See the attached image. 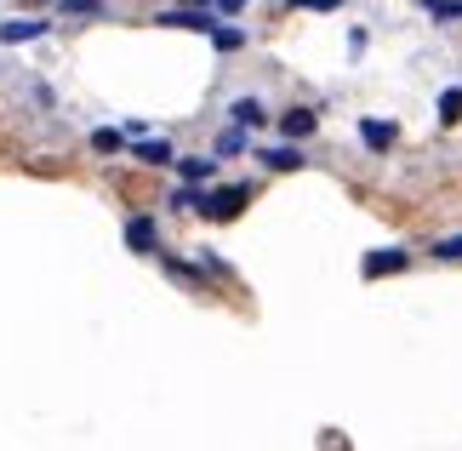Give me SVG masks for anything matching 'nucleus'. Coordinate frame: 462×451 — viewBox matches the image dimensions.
I'll use <instances>...</instances> for the list:
<instances>
[{
	"label": "nucleus",
	"mask_w": 462,
	"mask_h": 451,
	"mask_svg": "<svg viewBox=\"0 0 462 451\" xmlns=\"http://www.w3.org/2000/svg\"><path fill=\"white\" fill-rule=\"evenodd\" d=\"M154 23H166V29H194V34H211V29H217V17H211V12L200 6V12H160Z\"/></svg>",
	"instance_id": "3"
},
{
	"label": "nucleus",
	"mask_w": 462,
	"mask_h": 451,
	"mask_svg": "<svg viewBox=\"0 0 462 451\" xmlns=\"http://www.w3.org/2000/svg\"><path fill=\"white\" fill-rule=\"evenodd\" d=\"M400 268H405V251L400 246H377V251H365L360 275L365 280H383V275H400Z\"/></svg>",
	"instance_id": "2"
},
{
	"label": "nucleus",
	"mask_w": 462,
	"mask_h": 451,
	"mask_svg": "<svg viewBox=\"0 0 462 451\" xmlns=\"http://www.w3.org/2000/svg\"><path fill=\"white\" fill-rule=\"evenodd\" d=\"M97 0H63V12H92Z\"/></svg>",
	"instance_id": "17"
},
{
	"label": "nucleus",
	"mask_w": 462,
	"mask_h": 451,
	"mask_svg": "<svg viewBox=\"0 0 462 451\" xmlns=\"http://www.w3.org/2000/svg\"><path fill=\"white\" fill-rule=\"evenodd\" d=\"M92 149L97 155H120V149H126V137H120L115 126H103V132H92Z\"/></svg>",
	"instance_id": "12"
},
{
	"label": "nucleus",
	"mask_w": 462,
	"mask_h": 451,
	"mask_svg": "<svg viewBox=\"0 0 462 451\" xmlns=\"http://www.w3.org/2000/svg\"><path fill=\"white\" fill-rule=\"evenodd\" d=\"M439 120H462V86H451V92H439Z\"/></svg>",
	"instance_id": "13"
},
{
	"label": "nucleus",
	"mask_w": 462,
	"mask_h": 451,
	"mask_svg": "<svg viewBox=\"0 0 462 451\" xmlns=\"http://www.w3.org/2000/svg\"><path fill=\"white\" fill-rule=\"evenodd\" d=\"M245 201H252V189L245 183H235V189H211V194H200V218H211V223H228V218H240L245 211Z\"/></svg>",
	"instance_id": "1"
},
{
	"label": "nucleus",
	"mask_w": 462,
	"mask_h": 451,
	"mask_svg": "<svg viewBox=\"0 0 462 451\" xmlns=\"http://www.w3.org/2000/svg\"><path fill=\"white\" fill-rule=\"evenodd\" d=\"M314 126H319V115H314V109H286V115H280V132H286L291 143H297V137H309Z\"/></svg>",
	"instance_id": "8"
},
{
	"label": "nucleus",
	"mask_w": 462,
	"mask_h": 451,
	"mask_svg": "<svg viewBox=\"0 0 462 451\" xmlns=\"http://www.w3.org/2000/svg\"><path fill=\"white\" fill-rule=\"evenodd\" d=\"M245 149V126H240V132H223L217 137V155H240Z\"/></svg>",
	"instance_id": "16"
},
{
	"label": "nucleus",
	"mask_w": 462,
	"mask_h": 451,
	"mask_svg": "<svg viewBox=\"0 0 462 451\" xmlns=\"http://www.w3.org/2000/svg\"><path fill=\"white\" fill-rule=\"evenodd\" d=\"M132 155L143 160V166H171V143H160V137H149V143H137Z\"/></svg>",
	"instance_id": "10"
},
{
	"label": "nucleus",
	"mask_w": 462,
	"mask_h": 451,
	"mask_svg": "<svg viewBox=\"0 0 462 451\" xmlns=\"http://www.w3.org/2000/svg\"><path fill=\"white\" fill-rule=\"evenodd\" d=\"M434 258H439V263H462V234H446V240H434Z\"/></svg>",
	"instance_id": "15"
},
{
	"label": "nucleus",
	"mask_w": 462,
	"mask_h": 451,
	"mask_svg": "<svg viewBox=\"0 0 462 451\" xmlns=\"http://www.w3.org/2000/svg\"><path fill=\"white\" fill-rule=\"evenodd\" d=\"M394 137H400L394 120H360V143H365V149L383 155V149H394Z\"/></svg>",
	"instance_id": "4"
},
{
	"label": "nucleus",
	"mask_w": 462,
	"mask_h": 451,
	"mask_svg": "<svg viewBox=\"0 0 462 451\" xmlns=\"http://www.w3.org/2000/svg\"><path fill=\"white\" fill-rule=\"evenodd\" d=\"M41 34H46V23H41V17H12V23H0V41H41Z\"/></svg>",
	"instance_id": "6"
},
{
	"label": "nucleus",
	"mask_w": 462,
	"mask_h": 451,
	"mask_svg": "<svg viewBox=\"0 0 462 451\" xmlns=\"http://www.w3.org/2000/svg\"><path fill=\"white\" fill-rule=\"evenodd\" d=\"M422 6H429V12L439 17V12H446V6H451V0H422Z\"/></svg>",
	"instance_id": "18"
},
{
	"label": "nucleus",
	"mask_w": 462,
	"mask_h": 451,
	"mask_svg": "<svg viewBox=\"0 0 462 451\" xmlns=\"http://www.w3.org/2000/svg\"><path fill=\"white\" fill-rule=\"evenodd\" d=\"M211 46H217V52H240V46H245V34H240V29H223V23H217V29H211Z\"/></svg>",
	"instance_id": "14"
},
{
	"label": "nucleus",
	"mask_w": 462,
	"mask_h": 451,
	"mask_svg": "<svg viewBox=\"0 0 462 451\" xmlns=\"http://www.w3.org/2000/svg\"><path fill=\"white\" fill-rule=\"evenodd\" d=\"M126 246H132V251H154V246H160L154 218H132V223H126Z\"/></svg>",
	"instance_id": "5"
},
{
	"label": "nucleus",
	"mask_w": 462,
	"mask_h": 451,
	"mask_svg": "<svg viewBox=\"0 0 462 451\" xmlns=\"http://www.w3.org/2000/svg\"><path fill=\"white\" fill-rule=\"evenodd\" d=\"M257 160H263L269 172H297V166H303V155H297V143H280V149H263Z\"/></svg>",
	"instance_id": "7"
},
{
	"label": "nucleus",
	"mask_w": 462,
	"mask_h": 451,
	"mask_svg": "<svg viewBox=\"0 0 462 451\" xmlns=\"http://www.w3.org/2000/svg\"><path fill=\"white\" fill-rule=\"evenodd\" d=\"M177 172H183L189 183H206V177L217 172V160H200V155H194V160H177Z\"/></svg>",
	"instance_id": "11"
},
{
	"label": "nucleus",
	"mask_w": 462,
	"mask_h": 451,
	"mask_svg": "<svg viewBox=\"0 0 462 451\" xmlns=\"http://www.w3.org/2000/svg\"><path fill=\"white\" fill-rule=\"evenodd\" d=\"M228 115H235V126H245V132L269 120V115H263V103H257V98H235V109H228Z\"/></svg>",
	"instance_id": "9"
}]
</instances>
